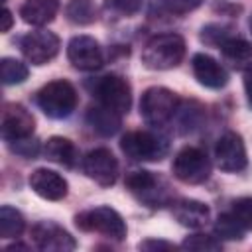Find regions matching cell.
<instances>
[{
  "label": "cell",
  "instance_id": "6da1fadb",
  "mask_svg": "<svg viewBox=\"0 0 252 252\" xmlns=\"http://www.w3.org/2000/svg\"><path fill=\"white\" fill-rule=\"evenodd\" d=\"M183 55L185 41L179 33H159L146 43L142 51V63L152 71H165L177 67Z\"/></svg>",
  "mask_w": 252,
  "mask_h": 252
},
{
  "label": "cell",
  "instance_id": "7a4b0ae2",
  "mask_svg": "<svg viewBox=\"0 0 252 252\" xmlns=\"http://www.w3.org/2000/svg\"><path fill=\"white\" fill-rule=\"evenodd\" d=\"M37 106L43 110L45 116L61 120L73 114L77 106V91L69 81L57 79L43 85L35 96Z\"/></svg>",
  "mask_w": 252,
  "mask_h": 252
},
{
  "label": "cell",
  "instance_id": "3957f363",
  "mask_svg": "<svg viewBox=\"0 0 252 252\" xmlns=\"http://www.w3.org/2000/svg\"><path fill=\"white\" fill-rule=\"evenodd\" d=\"M179 108V96L165 87H150L140 98V114L150 126L167 124Z\"/></svg>",
  "mask_w": 252,
  "mask_h": 252
},
{
  "label": "cell",
  "instance_id": "277c9868",
  "mask_svg": "<svg viewBox=\"0 0 252 252\" xmlns=\"http://www.w3.org/2000/svg\"><path fill=\"white\" fill-rule=\"evenodd\" d=\"M75 224L85 232H98L116 242L124 240L126 236V222L112 207H94L83 211L75 217Z\"/></svg>",
  "mask_w": 252,
  "mask_h": 252
},
{
  "label": "cell",
  "instance_id": "5b68a950",
  "mask_svg": "<svg viewBox=\"0 0 252 252\" xmlns=\"http://www.w3.org/2000/svg\"><path fill=\"white\" fill-rule=\"evenodd\" d=\"M120 150L134 161H158L167 154V142L159 134L148 130H134L122 136Z\"/></svg>",
  "mask_w": 252,
  "mask_h": 252
},
{
  "label": "cell",
  "instance_id": "8992f818",
  "mask_svg": "<svg viewBox=\"0 0 252 252\" xmlns=\"http://www.w3.org/2000/svg\"><path fill=\"white\" fill-rule=\"evenodd\" d=\"M171 169L179 181L189 183V185H197V183H203L209 179L211 161L203 150L187 146V148L177 152V156L173 158Z\"/></svg>",
  "mask_w": 252,
  "mask_h": 252
},
{
  "label": "cell",
  "instance_id": "52a82bcc",
  "mask_svg": "<svg viewBox=\"0 0 252 252\" xmlns=\"http://www.w3.org/2000/svg\"><path fill=\"white\" fill-rule=\"evenodd\" d=\"M93 94L96 96L98 104L118 112V114H124L130 110V104H132V91H130V85L124 77L120 75H104L100 79H96L94 83V89H93Z\"/></svg>",
  "mask_w": 252,
  "mask_h": 252
},
{
  "label": "cell",
  "instance_id": "ba28073f",
  "mask_svg": "<svg viewBox=\"0 0 252 252\" xmlns=\"http://www.w3.org/2000/svg\"><path fill=\"white\" fill-rule=\"evenodd\" d=\"M128 191L148 207H161L167 203V187L165 183L146 169H134L126 175Z\"/></svg>",
  "mask_w": 252,
  "mask_h": 252
},
{
  "label": "cell",
  "instance_id": "9c48e42d",
  "mask_svg": "<svg viewBox=\"0 0 252 252\" xmlns=\"http://www.w3.org/2000/svg\"><path fill=\"white\" fill-rule=\"evenodd\" d=\"M20 49L32 65H45L59 53V37L47 30H35L22 37Z\"/></svg>",
  "mask_w": 252,
  "mask_h": 252
},
{
  "label": "cell",
  "instance_id": "30bf717a",
  "mask_svg": "<svg viewBox=\"0 0 252 252\" xmlns=\"http://www.w3.org/2000/svg\"><path fill=\"white\" fill-rule=\"evenodd\" d=\"M67 59L79 71H94L104 63L102 47L91 35H75L67 45Z\"/></svg>",
  "mask_w": 252,
  "mask_h": 252
},
{
  "label": "cell",
  "instance_id": "8fae6325",
  "mask_svg": "<svg viewBox=\"0 0 252 252\" xmlns=\"http://www.w3.org/2000/svg\"><path fill=\"white\" fill-rule=\"evenodd\" d=\"M83 171L87 173V177H91L98 185L110 187L118 177V161L110 150L96 148L83 158Z\"/></svg>",
  "mask_w": 252,
  "mask_h": 252
},
{
  "label": "cell",
  "instance_id": "7c38bea8",
  "mask_svg": "<svg viewBox=\"0 0 252 252\" xmlns=\"http://www.w3.org/2000/svg\"><path fill=\"white\" fill-rule=\"evenodd\" d=\"M33 128H35V120L22 104H16V102H6L4 104V110H2V138L8 144L32 138Z\"/></svg>",
  "mask_w": 252,
  "mask_h": 252
},
{
  "label": "cell",
  "instance_id": "4fadbf2b",
  "mask_svg": "<svg viewBox=\"0 0 252 252\" xmlns=\"http://www.w3.org/2000/svg\"><path fill=\"white\" fill-rule=\"evenodd\" d=\"M215 161L222 171H240L246 167V148L236 132H224L215 146Z\"/></svg>",
  "mask_w": 252,
  "mask_h": 252
},
{
  "label": "cell",
  "instance_id": "5bb4252c",
  "mask_svg": "<svg viewBox=\"0 0 252 252\" xmlns=\"http://www.w3.org/2000/svg\"><path fill=\"white\" fill-rule=\"evenodd\" d=\"M32 240L39 250L45 252H69L75 250V238L55 222L43 220L32 228Z\"/></svg>",
  "mask_w": 252,
  "mask_h": 252
},
{
  "label": "cell",
  "instance_id": "9a60e30c",
  "mask_svg": "<svg viewBox=\"0 0 252 252\" xmlns=\"http://www.w3.org/2000/svg\"><path fill=\"white\" fill-rule=\"evenodd\" d=\"M30 187L33 189L35 195L47 201H61L69 191L67 181L57 171L47 169V167H37L35 171H32Z\"/></svg>",
  "mask_w": 252,
  "mask_h": 252
},
{
  "label": "cell",
  "instance_id": "2e32d148",
  "mask_svg": "<svg viewBox=\"0 0 252 252\" xmlns=\"http://www.w3.org/2000/svg\"><path fill=\"white\" fill-rule=\"evenodd\" d=\"M191 67H193V75L195 79L209 89H220L228 83V75L224 71V67L211 55L207 53H195L191 59Z\"/></svg>",
  "mask_w": 252,
  "mask_h": 252
},
{
  "label": "cell",
  "instance_id": "e0dca14e",
  "mask_svg": "<svg viewBox=\"0 0 252 252\" xmlns=\"http://www.w3.org/2000/svg\"><path fill=\"white\" fill-rule=\"evenodd\" d=\"M171 211L175 220L187 228H201L209 222V217H211L209 207L197 199H179L173 203Z\"/></svg>",
  "mask_w": 252,
  "mask_h": 252
},
{
  "label": "cell",
  "instance_id": "ac0fdd59",
  "mask_svg": "<svg viewBox=\"0 0 252 252\" xmlns=\"http://www.w3.org/2000/svg\"><path fill=\"white\" fill-rule=\"evenodd\" d=\"M219 49L222 53L224 63H228L232 69L246 71V69L252 67V43L250 41L230 35L226 41L220 43Z\"/></svg>",
  "mask_w": 252,
  "mask_h": 252
},
{
  "label": "cell",
  "instance_id": "d6986e66",
  "mask_svg": "<svg viewBox=\"0 0 252 252\" xmlns=\"http://www.w3.org/2000/svg\"><path fill=\"white\" fill-rule=\"evenodd\" d=\"M59 10V0H26L20 8V16L30 26H45L53 22Z\"/></svg>",
  "mask_w": 252,
  "mask_h": 252
},
{
  "label": "cell",
  "instance_id": "ffe728a7",
  "mask_svg": "<svg viewBox=\"0 0 252 252\" xmlns=\"http://www.w3.org/2000/svg\"><path fill=\"white\" fill-rule=\"evenodd\" d=\"M87 124L100 136H112L120 130V114L102 104L91 106L87 112Z\"/></svg>",
  "mask_w": 252,
  "mask_h": 252
},
{
  "label": "cell",
  "instance_id": "44dd1931",
  "mask_svg": "<svg viewBox=\"0 0 252 252\" xmlns=\"http://www.w3.org/2000/svg\"><path fill=\"white\" fill-rule=\"evenodd\" d=\"M43 154L47 159H51L59 165H65V167H73L77 161L75 144L63 136H51L43 146Z\"/></svg>",
  "mask_w": 252,
  "mask_h": 252
},
{
  "label": "cell",
  "instance_id": "7402d4cb",
  "mask_svg": "<svg viewBox=\"0 0 252 252\" xmlns=\"http://www.w3.org/2000/svg\"><path fill=\"white\" fill-rule=\"evenodd\" d=\"M26 220L22 217V213L14 207L4 205L0 209V236L2 238H16L24 232Z\"/></svg>",
  "mask_w": 252,
  "mask_h": 252
},
{
  "label": "cell",
  "instance_id": "603a6c76",
  "mask_svg": "<svg viewBox=\"0 0 252 252\" xmlns=\"http://www.w3.org/2000/svg\"><path fill=\"white\" fill-rule=\"evenodd\" d=\"M65 14H67L69 22L79 24V26H87V24L94 22L96 8L91 0H71L65 8Z\"/></svg>",
  "mask_w": 252,
  "mask_h": 252
},
{
  "label": "cell",
  "instance_id": "cb8c5ba5",
  "mask_svg": "<svg viewBox=\"0 0 252 252\" xmlns=\"http://www.w3.org/2000/svg\"><path fill=\"white\" fill-rule=\"evenodd\" d=\"M0 77L4 85H20L28 79V67L14 57H4L0 61Z\"/></svg>",
  "mask_w": 252,
  "mask_h": 252
},
{
  "label": "cell",
  "instance_id": "d4e9b609",
  "mask_svg": "<svg viewBox=\"0 0 252 252\" xmlns=\"http://www.w3.org/2000/svg\"><path fill=\"white\" fill-rule=\"evenodd\" d=\"M244 230L246 228L232 217V213L220 215L217 219V222H215V236L219 240L220 238H224V240H240L244 236Z\"/></svg>",
  "mask_w": 252,
  "mask_h": 252
},
{
  "label": "cell",
  "instance_id": "484cf974",
  "mask_svg": "<svg viewBox=\"0 0 252 252\" xmlns=\"http://www.w3.org/2000/svg\"><path fill=\"white\" fill-rule=\"evenodd\" d=\"M181 248L211 252V250H220V240L217 236H209V234H191L181 242Z\"/></svg>",
  "mask_w": 252,
  "mask_h": 252
},
{
  "label": "cell",
  "instance_id": "4316f807",
  "mask_svg": "<svg viewBox=\"0 0 252 252\" xmlns=\"http://www.w3.org/2000/svg\"><path fill=\"white\" fill-rule=\"evenodd\" d=\"M232 217L248 230H252V197H240L232 203Z\"/></svg>",
  "mask_w": 252,
  "mask_h": 252
},
{
  "label": "cell",
  "instance_id": "83f0119b",
  "mask_svg": "<svg viewBox=\"0 0 252 252\" xmlns=\"http://www.w3.org/2000/svg\"><path fill=\"white\" fill-rule=\"evenodd\" d=\"M228 37H230V30L220 24H209L207 28H203V33H201V39L205 43L217 45V47H220V43L226 41Z\"/></svg>",
  "mask_w": 252,
  "mask_h": 252
},
{
  "label": "cell",
  "instance_id": "f1b7e54d",
  "mask_svg": "<svg viewBox=\"0 0 252 252\" xmlns=\"http://www.w3.org/2000/svg\"><path fill=\"white\" fill-rule=\"evenodd\" d=\"M104 6L120 16H134L142 8V0H104Z\"/></svg>",
  "mask_w": 252,
  "mask_h": 252
},
{
  "label": "cell",
  "instance_id": "f546056e",
  "mask_svg": "<svg viewBox=\"0 0 252 252\" xmlns=\"http://www.w3.org/2000/svg\"><path fill=\"white\" fill-rule=\"evenodd\" d=\"M201 106L195 104V102H189V108L183 110V118L179 120V124L183 126L181 132H189V130H195L199 126V120H201Z\"/></svg>",
  "mask_w": 252,
  "mask_h": 252
},
{
  "label": "cell",
  "instance_id": "4dcf8cb0",
  "mask_svg": "<svg viewBox=\"0 0 252 252\" xmlns=\"http://www.w3.org/2000/svg\"><path fill=\"white\" fill-rule=\"evenodd\" d=\"M203 0H163V6L171 14H187L195 8H199Z\"/></svg>",
  "mask_w": 252,
  "mask_h": 252
},
{
  "label": "cell",
  "instance_id": "1f68e13d",
  "mask_svg": "<svg viewBox=\"0 0 252 252\" xmlns=\"http://www.w3.org/2000/svg\"><path fill=\"white\" fill-rule=\"evenodd\" d=\"M10 148H12L16 154L24 156V158H33V156H37V152H39V144H37L33 138H26V140L12 142Z\"/></svg>",
  "mask_w": 252,
  "mask_h": 252
},
{
  "label": "cell",
  "instance_id": "d6a6232c",
  "mask_svg": "<svg viewBox=\"0 0 252 252\" xmlns=\"http://www.w3.org/2000/svg\"><path fill=\"white\" fill-rule=\"evenodd\" d=\"M138 246H140V250H175V244L165 242V240H156V238L144 240Z\"/></svg>",
  "mask_w": 252,
  "mask_h": 252
},
{
  "label": "cell",
  "instance_id": "836d02e7",
  "mask_svg": "<svg viewBox=\"0 0 252 252\" xmlns=\"http://www.w3.org/2000/svg\"><path fill=\"white\" fill-rule=\"evenodd\" d=\"M244 91H246L248 102L252 104V67L246 69V75H244Z\"/></svg>",
  "mask_w": 252,
  "mask_h": 252
},
{
  "label": "cell",
  "instance_id": "e575fe53",
  "mask_svg": "<svg viewBox=\"0 0 252 252\" xmlns=\"http://www.w3.org/2000/svg\"><path fill=\"white\" fill-rule=\"evenodd\" d=\"M12 28V12L8 8H4L2 12V32H8Z\"/></svg>",
  "mask_w": 252,
  "mask_h": 252
},
{
  "label": "cell",
  "instance_id": "d590c367",
  "mask_svg": "<svg viewBox=\"0 0 252 252\" xmlns=\"http://www.w3.org/2000/svg\"><path fill=\"white\" fill-rule=\"evenodd\" d=\"M250 32H252V20H250Z\"/></svg>",
  "mask_w": 252,
  "mask_h": 252
},
{
  "label": "cell",
  "instance_id": "8d00e7d4",
  "mask_svg": "<svg viewBox=\"0 0 252 252\" xmlns=\"http://www.w3.org/2000/svg\"><path fill=\"white\" fill-rule=\"evenodd\" d=\"M2 2H6V0H2Z\"/></svg>",
  "mask_w": 252,
  "mask_h": 252
}]
</instances>
